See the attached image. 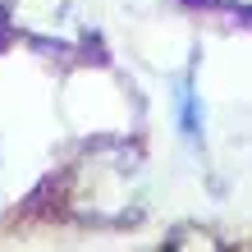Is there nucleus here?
<instances>
[{"instance_id":"1","label":"nucleus","mask_w":252,"mask_h":252,"mask_svg":"<svg viewBox=\"0 0 252 252\" xmlns=\"http://www.w3.org/2000/svg\"><path fill=\"white\" fill-rule=\"evenodd\" d=\"M174 115H179V133L197 147L202 142V106H197V92H192L188 78H179V87H174Z\"/></svg>"}]
</instances>
